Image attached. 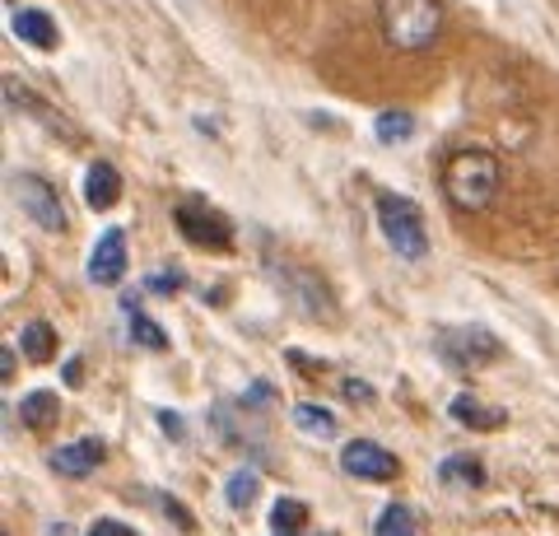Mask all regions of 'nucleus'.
Here are the masks:
<instances>
[{"instance_id":"9d476101","label":"nucleus","mask_w":559,"mask_h":536,"mask_svg":"<svg viewBox=\"0 0 559 536\" xmlns=\"http://www.w3.org/2000/svg\"><path fill=\"white\" fill-rule=\"evenodd\" d=\"M14 38L28 43L33 51H57L61 47V28L47 10H14Z\"/></svg>"},{"instance_id":"7ed1b4c3","label":"nucleus","mask_w":559,"mask_h":536,"mask_svg":"<svg viewBox=\"0 0 559 536\" xmlns=\"http://www.w3.org/2000/svg\"><path fill=\"white\" fill-rule=\"evenodd\" d=\"M378 229H382V238H388V243H392L401 257H411V262H419V257L429 252L425 219H419V211H415L411 201L382 192V196H378Z\"/></svg>"},{"instance_id":"6e6552de","label":"nucleus","mask_w":559,"mask_h":536,"mask_svg":"<svg viewBox=\"0 0 559 536\" xmlns=\"http://www.w3.org/2000/svg\"><path fill=\"white\" fill-rule=\"evenodd\" d=\"M121 275H127V234L108 229L90 252V281L94 285H121Z\"/></svg>"},{"instance_id":"423d86ee","label":"nucleus","mask_w":559,"mask_h":536,"mask_svg":"<svg viewBox=\"0 0 559 536\" xmlns=\"http://www.w3.org/2000/svg\"><path fill=\"white\" fill-rule=\"evenodd\" d=\"M14 196H20L24 215L38 224V229H47V234H61L66 229V205H61L57 192H51V182L33 178V172H20V178H14Z\"/></svg>"},{"instance_id":"0eeeda50","label":"nucleus","mask_w":559,"mask_h":536,"mask_svg":"<svg viewBox=\"0 0 559 536\" xmlns=\"http://www.w3.org/2000/svg\"><path fill=\"white\" fill-rule=\"evenodd\" d=\"M341 472H349L355 480H396V476H401V462H396V453H388L382 443L355 439V443L341 448Z\"/></svg>"},{"instance_id":"f257e3e1","label":"nucleus","mask_w":559,"mask_h":536,"mask_svg":"<svg viewBox=\"0 0 559 536\" xmlns=\"http://www.w3.org/2000/svg\"><path fill=\"white\" fill-rule=\"evenodd\" d=\"M499 182H503V168L489 150H452L448 164H443V196L452 211L462 215H480L495 205L499 196Z\"/></svg>"},{"instance_id":"f3484780","label":"nucleus","mask_w":559,"mask_h":536,"mask_svg":"<svg viewBox=\"0 0 559 536\" xmlns=\"http://www.w3.org/2000/svg\"><path fill=\"white\" fill-rule=\"evenodd\" d=\"M294 425L304 429L312 439H331L336 434V415L322 410V406H294Z\"/></svg>"},{"instance_id":"20e7f679","label":"nucleus","mask_w":559,"mask_h":536,"mask_svg":"<svg viewBox=\"0 0 559 536\" xmlns=\"http://www.w3.org/2000/svg\"><path fill=\"white\" fill-rule=\"evenodd\" d=\"M173 224H178V234L187 238L191 248L201 252H234V219L210 211L201 201H178V211H173Z\"/></svg>"},{"instance_id":"9b49d317","label":"nucleus","mask_w":559,"mask_h":536,"mask_svg":"<svg viewBox=\"0 0 559 536\" xmlns=\"http://www.w3.org/2000/svg\"><path fill=\"white\" fill-rule=\"evenodd\" d=\"M20 420L33 429V434H43V429H57V420H61V396L47 392V388L20 396Z\"/></svg>"},{"instance_id":"6ab92c4d","label":"nucleus","mask_w":559,"mask_h":536,"mask_svg":"<svg viewBox=\"0 0 559 536\" xmlns=\"http://www.w3.org/2000/svg\"><path fill=\"white\" fill-rule=\"evenodd\" d=\"M131 341L145 345V350H168V336L159 332V322L150 313H140V308H131Z\"/></svg>"},{"instance_id":"b1692460","label":"nucleus","mask_w":559,"mask_h":536,"mask_svg":"<svg viewBox=\"0 0 559 536\" xmlns=\"http://www.w3.org/2000/svg\"><path fill=\"white\" fill-rule=\"evenodd\" d=\"M345 396H349V402H369L373 388H364V383H355V378H349V383H345Z\"/></svg>"},{"instance_id":"5701e85b","label":"nucleus","mask_w":559,"mask_h":536,"mask_svg":"<svg viewBox=\"0 0 559 536\" xmlns=\"http://www.w3.org/2000/svg\"><path fill=\"white\" fill-rule=\"evenodd\" d=\"M84 536H135V527H127L121 517H98V523L84 532Z\"/></svg>"},{"instance_id":"4468645a","label":"nucleus","mask_w":559,"mask_h":536,"mask_svg":"<svg viewBox=\"0 0 559 536\" xmlns=\"http://www.w3.org/2000/svg\"><path fill=\"white\" fill-rule=\"evenodd\" d=\"M20 350L33 359V365H47V359H57V332H51V322L33 318L24 332H20Z\"/></svg>"},{"instance_id":"ddd939ff","label":"nucleus","mask_w":559,"mask_h":536,"mask_svg":"<svg viewBox=\"0 0 559 536\" xmlns=\"http://www.w3.org/2000/svg\"><path fill=\"white\" fill-rule=\"evenodd\" d=\"M439 480H443V486L480 490L485 486V466H480V457H471V453H452V457L439 462Z\"/></svg>"},{"instance_id":"2eb2a0df","label":"nucleus","mask_w":559,"mask_h":536,"mask_svg":"<svg viewBox=\"0 0 559 536\" xmlns=\"http://www.w3.org/2000/svg\"><path fill=\"white\" fill-rule=\"evenodd\" d=\"M452 420H462L471 429H499L509 415H503L499 406H480L476 396H452Z\"/></svg>"},{"instance_id":"39448f33","label":"nucleus","mask_w":559,"mask_h":536,"mask_svg":"<svg viewBox=\"0 0 559 536\" xmlns=\"http://www.w3.org/2000/svg\"><path fill=\"white\" fill-rule=\"evenodd\" d=\"M433 350H439V359H448L452 369H476V365H489V359L503 355V341L495 332H485V326H443V332L433 336Z\"/></svg>"},{"instance_id":"f8f14e48","label":"nucleus","mask_w":559,"mask_h":536,"mask_svg":"<svg viewBox=\"0 0 559 536\" xmlns=\"http://www.w3.org/2000/svg\"><path fill=\"white\" fill-rule=\"evenodd\" d=\"M117 196H121V172L108 159H98L84 172V201H90L94 211H108V205H117Z\"/></svg>"},{"instance_id":"412c9836","label":"nucleus","mask_w":559,"mask_h":536,"mask_svg":"<svg viewBox=\"0 0 559 536\" xmlns=\"http://www.w3.org/2000/svg\"><path fill=\"white\" fill-rule=\"evenodd\" d=\"M308 523V504H299V499H280L275 513H271V527L280 536H289V532H299Z\"/></svg>"},{"instance_id":"dca6fc26","label":"nucleus","mask_w":559,"mask_h":536,"mask_svg":"<svg viewBox=\"0 0 559 536\" xmlns=\"http://www.w3.org/2000/svg\"><path fill=\"white\" fill-rule=\"evenodd\" d=\"M373 536H419V523H415V509L411 504H388L378 517Z\"/></svg>"},{"instance_id":"f03ea898","label":"nucleus","mask_w":559,"mask_h":536,"mask_svg":"<svg viewBox=\"0 0 559 536\" xmlns=\"http://www.w3.org/2000/svg\"><path fill=\"white\" fill-rule=\"evenodd\" d=\"M448 14L439 0H378V28L388 38L392 51H406V57H419L433 43L443 38Z\"/></svg>"},{"instance_id":"a211bd4d","label":"nucleus","mask_w":559,"mask_h":536,"mask_svg":"<svg viewBox=\"0 0 559 536\" xmlns=\"http://www.w3.org/2000/svg\"><path fill=\"white\" fill-rule=\"evenodd\" d=\"M257 490H261L257 472H234L229 486H224V499H229V509H252L257 504Z\"/></svg>"},{"instance_id":"4be33fe9","label":"nucleus","mask_w":559,"mask_h":536,"mask_svg":"<svg viewBox=\"0 0 559 536\" xmlns=\"http://www.w3.org/2000/svg\"><path fill=\"white\" fill-rule=\"evenodd\" d=\"M150 499H154V504L164 509V517H168L173 527H182V532H197V517H191V513H187V509H182V504H178V499H173V495H159V490H154Z\"/></svg>"},{"instance_id":"aec40b11","label":"nucleus","mask_w":559,"mask_h":536,"mask_svg":"<svg viewBox=\"0 0 559 536\" xmlns=\"http://www.w3.org/2000/svg\"><path fill=\"white\" fill-rule=\"evenodd\" d=\"M373 131H378V141H382V145H401V141H411L415 122H411V112H382Z\"/></svg>"},{"instance_id":"1a4fd4ad","label":"nucleus","mask_w":559,"mask_h":536,"mask_svg":"<svg viewBox=\"0 0 559 536\" xmlns=\"http://www.w3.org/2000/svg\"><path fill=\"white\" fill-rule=\"evenodd\" d=\"M103 457H108V443L103 439H75L70 448H57L47 462H51V472H61V476H90L103 466Z\"/></svg>"}]
</instances>
